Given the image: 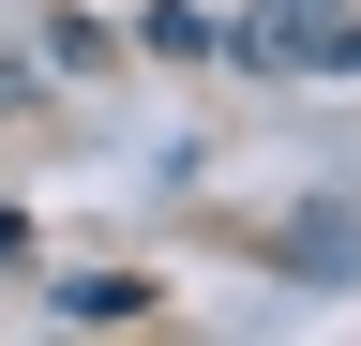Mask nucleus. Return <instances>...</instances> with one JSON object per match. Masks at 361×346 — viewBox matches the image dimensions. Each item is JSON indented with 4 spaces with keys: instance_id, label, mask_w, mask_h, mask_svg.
<instances>
[{
    "instance_id": "obj_2",
    "label": "nucleus",
    "mask_w": 361,
    "mask_h": 346,
    "mask_svg": "<svg viewBox=\"0 0 361 346\" xmlns=\"http://www.w3.org/2000/svg\"><path fill=\"white\" fill-rule=\"evenodd\" d=\"M0 91H16V75H0Z\"/></svg>"
},
{
    "instance_id": "obj_1",
    "label": "nucleus",
    "mask_w": 361,
    "mask_h": 346,
    "mask_svg": "<svg viewBox=\"0 0 361 346\" xmlns=\"http://www.w3.org/2000/svg\"><path fill=\"white\" fill-rule=\"evenodd\" d=\"M241 61H301V75H361V0H256Z\"/></svg>"
}]
</instances>
